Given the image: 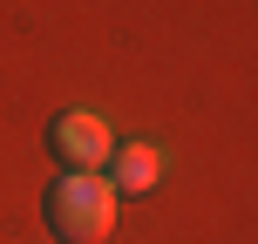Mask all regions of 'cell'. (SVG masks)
Wrapping results in <instances>:
<instances>
[{
    "label": "cell",
    "mask_w": 258,
    "mask_h": 244,
    "mask_svg": "<svg viewBox=\"0 0 258 244\" xmlns=\"http://www.w3.org/2000/svg\"><path fill=\"white\" fill-rule=\"evenodd\" d=\"M48 224H54V237H68V244H102L116 231V190H109V177H89V170L54 177Z\"/></svg>",
    "instance_id": "6da1fadb"
},
{
    "label": "cell",
    "mask_w": 258,
    "mask_h": 244,
    "mask_svg": "<svg viewBox=\"0 0 258 244\" xmlns=\"http://www.w3.org/2000/svg\"><path fill=\"white\" fill-rule=\"evenodd\" d=\"M48 142H54V156H61L68 170H89V177H102V170H109V156H116V136H109V122H102V116H89V109H68V116H54Z\"/></svg>",
    "instance_id": "7a4b0ae2"
},
{
    "label": "cell",
    "mask_w": 258,
    "mask_h": 244,
    "mask_svg": "<svg viewBox=\"0 0 258 244\" xmlns=\"http://www.w3.org/2000/svg\"><path fill=\"white\" fill-rule=\"evenodd\" d=\"M156 170H163V149H156V142H116V156H109V190L116 197H143L156 183Z\"/></svg>",
    "instance_id": "3957f363"
}]
</instances>
